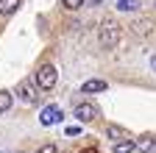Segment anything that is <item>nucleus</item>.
<instances>
[{
  "mask_svg": "<svg viewBox=\"0 0 156 153\" xmlns=\"http://www.w3.org/2000/svg\"><path fill=\"white\" fill-rule=\"evenodd\" d=\"M98 39H101V47H106V50L117 47V42H120V28H117V23L103 20V23H101V33H98Z\"/></svg>",
  "mask_w": 156,
  "mask_h": 153,
  "instance_id": "f257e3e1",
  "label": "nucleus"
},
{
  "mask_svg": "<svg viewBox=\"0 0 156 153\" xmlns=\"http://www.w3.org/2000/svg\"><path fill=\"white\" fill-rule=\"evenodd\" d=\"M36 84H39V89H53L56 86V81H58V70L53 67V64H42L36 70V78H34Z\"/></svg>",
  "mask_w": 156,
  "mask_h": 153,
  "instance_id": "f03ea898",
  "label": "nucleus"
},
{
  "mask_svg": "<svg viewBox=\"0 0 156 153\" xmlns=\"http://www.w3.org/2000/svg\"><path fill=\"white\" fill-rule=\"evenodd\" d=\"M17 98L23 100V103H36L39 100V84L36 81H20V86H17Z\"/></svg>",
  "mask_w": 156,
  "mask_h": 153,
  "instance_id": "7ed1b4c3",
  "label": "nucleus"
},
{
  "mask_svg": "<svg viewBox=\"0 0 156 153\" xmlns=\"http://www.w3.org/2000/svg\"><path fill=\"white\" fill-rule=\"evenodd\" d=\"M62 117H64V114H62L58 106H45L42 114H39V123H42V125H56V123H62Z\"/></svg>",
  "mask_w": 156,
  "mask_h": 153,
  "instance_id": "20e7f679",
  "label": "nucleus"
},
{
  "mask_svg": "<svg viewBox=\"0 0 156 153\" xmlns=\"http://www.w3.org/2000/svg\"><path fill=\"white\" fill-rule=\"evenodd\" d=\"M73 114H75L81 123H92V120L98 117V109H95L92 103H78V106L73 109Z\"/></svg>",
  "mask_w": 156,
  "mask_h": 153,
  "instance_id": "39448f33",
  "label": "nucleus"
},
{
  "mask_svg": "<svg viewBox=\"0 0 156 153\" xmlns=\"http://www.w3.org/2000/svg\"><path fill=\"white\" fill-rule=\"evenodd\" d=\"M106 89H109V84H106L103 78H92V81H87V84L81 86L84 95H98V92H106Z\"/></svg>",
  "mask_w": 156,
  "mask_h": 153,
  "instance_id": "423d86ee",
  "label": "nucleus"
},
{
  "mask_svg": "<svg viewBox=\"0 0 156 153\" xmlns=\"http://www.w3.org/2000/svg\"><path fill=\"white\" fill-rule=\"evenodd\" d=\"M106 137L112 142H123V139H128V131L120 128V125H106Z\"/></svg>",
  "mask_w": 156,
  "mask_h": 153,
  "instance_id": "0eeeda50",
  "label": "nucleus"
},
{
  "mask_svg": "<svg viewBox=\"0 0 156 153\" xmlns=\"http://www.w3.org/2000/svg\"><path fill=\"white\" fill-rule=\"evenodd\" d=\"M20 6H23V0H0V14L9 17V14H14Z\"/></svg>",
  "mask_w": 156,
  "mask_h": 153,
  "instance_id": "6e6552de",
  "label": "nucleus"
},
{
  "mask_svg": "<svg viewBox=\"0 0 156 153\" xmlns=\"http://www.w3.org/2000/svg\"><path fill=\"white\" fill-rule=\"evenodd\" d=\"M156 148V137H140V139H136V150H140V153H151Z\"/></svg>",
  "mask_w": 156,
  "mask_h": 153,
  "instance_id": "1a4fd4ad",
  "label": "nucleus"
},
{
  "mask_svg": "<svg viewBox=\"0 0 156 153\" xmlns=\"http://www.w3.org/2000/svg\"><path fill=\"white\" fill-rule=\"evenodd\" d=\"M114 153H134L136 150V142H131V139H123V142H114V148H112Z\"/></svg>",
  "mask_w": 156,
  "mask_h": 153,
  "instance_id": "9d476101",
  "label": "nucleus"
},
{
  "mask_svg": "<svg viewBox=\"0 0 156 153\" xmlns=\"http://www.w3.org/2000/svg\"><path fill=\"white\" fill-rule=\"evenodd\" d=\"M117 11H136L140 9V0H117Z\"/></svg>",
  "mask_w": 156,
  "mask_h": 153,
  "instance_id": "9b49d317",
  "label": "nucleus"
},
{
  "mask_svg": "<svg viewBox=\"0 0 156 153\" xmlns=\"http://www.w3.org/2000/svg\"><path fill=\"white\" fill-rule=\"evenodd\" d=\"M11 103H14L11 92H0V114H6V111L11 109Z\"/></svg>",
  "mask_w": 156,
  "mask_h": 153,
  "instance_id": "f8f14e48",
  "label": "nucleus"
},
{
  "mask_svg": "<svg viewBox=\"0 0 156 153\" xmlns=\"http://www.w3.org/2000/svg\"><path fill=\"white\" fill-rule=\"evenodd\" d=\"M62 6L70 9V11H75V9H81V6H84V0H62Z\"/></svg>",
  "mask_w": 156,
  "mask_h": 153,
  "instance_id": "ddd939ff",
  "label": "nucleus"
},
{
  "mask_svg": "<svg viewBox=\"0 0 156 153\" xmlns=\"http://www.w3.org/2000/svg\"><path fill=\"white\" fill-rule=\"evenodd\" d=\"M36 153H58V148H56V145H42Z\"/></svg>",
  "mask_w": 156,
  "mask_h": 153,
  "instance_id": "4468645a",
  "label": "nucleus"
},
{
  "mask_svg": "<svg viewBox=\"0 0 156 153\" xmlns=\"http://www.w3.org/2000/svg\"><path fill=\"white\" fill-rule=\"evenodd\" d=\"M64 134H67V137H78V134H81V128H78V125H70Z\"/></svg>",
  "mask_w": 156,
  "mask_h": 153,
  "instance_id": "2eb2a0df",
  "label": "nucleus"
},
{
  "mask_svg": "<svg viewBox=\"0 0 156 153\" xmlns=\"http://www.w3.org/2000/svg\"><path fill=\"white\" fill-rule=\"evenodd\" d=\"M78 153H98V148H84V150H78Z\"/></svg>",
  "mask_w": 156,
  "mask_h": 153,
  "instance_id": "dca6fc26",
  "label": "nucleus"
},
{
  "mask_svg": "<svg viewBox=\"0 0 156 153\" xmlns=\"http://www.w3.org/2000/svg\"><path fill=\"white\" fill-rule=\"evenodd\" d=\"M89 3H92V6H101V3H103V0H89Z\"/></svg>",
  "mask_w": 156,
  "mask_h": 153,
  "instance_id": "f3484780",
  "label": "nucleus"
},
{
  "mask_svg": "<svg viewBox=\"0 0 156 153\" xmlns=\"http://www.w3.org/2000/svg\"><path fill=\"white\" fill-rule=\"evenodd\" d=\"M151 67H153V70H156V56H153V59H151Z\"/></svg>",
  "mask_w": 156,
  "mask_h": 153,
  "instance_id": "a211bd4d",
  "label": "nucleus"
}]
</instances>
